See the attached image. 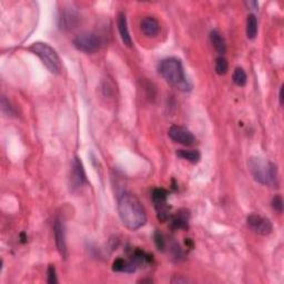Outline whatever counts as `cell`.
<instances>
[{"label":"cell","instance_id":"cell-17","mask_svg":"<svg viewBox=\"0 0 284 284\" xmlns=\"http://www.w3.org/2000/svg\"><path fill=\"white\" fill-rule=\"evenodd\" d=\"M257 35V18L255 15L250 14L246 19V36L248 38L253 40L256 38Z\"/></svg>","mask_w":284,"mask_h":284},{"label":"cell","instance_id":"cell-12","mask_svg":"<svg viewBox=\"0 0 284 284\" xmlns=\"http://www.w3.org/2000/svg\"><path fill=\"white\" fill-rule=\"evenodd\" d=\"M141 31L145 36L154 38L160 33V24L154 17H145L141 20Z\"/></svg>","mask_w":284,"mask_h":284},{"label":"cell","instance_id":"cell-6","mask_svg":"<svg viewBox=\"0 0 284 284\" xmlns=\"http://www.w3.org/2000/svg\"><path fill=\"white\" fill-rule=\"evenodd\" d=\"M152 201L157 210V217L160 221H166L170 218V207L167 204L168 191L166 189L157 188L154 189L151 194Z\"/></svg>","mask_w":284,"mask_h":284},{"label":"cell","instance_id":"cell-21","mask_svg":"<svg viewBox=\"0 0 284 284\" xmlns=\"http://www.w3.org/2000/svg\"><path fill=\"white\" fill-rule=\"evenodd\" d=\"M154 239H155V243H156V245H157L158 250L164 251L165 248H166V240H165L164 234L160 233L159 231H157V232H155Z\"/></svg>","mask_w":284,"mask_h":284},{"label":"cell","instance_id":"cell-14","mask_svg":"<svg viewBox=\"0 0 284 284\" xmlns=\"http://www.w3.org/2000/svg\"><path fill=\"white\" fill-rule=\"evenodd\" d=\"M189 219H190V213L188 210L181 209L171 218V228L177 230H186L189 225Z\"/></svg>","mask_w":284,"mask_h":284},{"label":"cell","instance_id":"cell-18","mask_svg":"<svg viewBox=\"0 0 284 284\" xmlns=\"http://www.w3.org/2000/svg\"><path fill=\"white\" fill-rule=\"evenodd\" d=\"M177 156L179 158H181V159H185L188 160L189 162H191V164H197L199 162L200 158H201V155H200V152L198 150H177Z\"/></svg>","mask_w":284,"mask_h":284},{"label":"cell","instance_id":"cell-1","mask_svg":"<svg viewBox=\"0 0 284 284\" xmlns=\"http://www.w3.org/2000/svg\"><path fill=\"white\" fill-rule=\"evenodd\" d=\"M118 212L122 223L128 229L135 231L147 222L146 210L134 194L123 192L118 199Z\"/></svg>","mask_w":284,"mask_h":284},{"label":"cell","instance_id":"cell-23","mask_svg":"<svg viewBox=\"0 0 284 284\" xmlns=\"http://www.w3.org/2000/svg\"><path fill=\"white\" fill-rule=\"evenodd\" d=\"M2 110H3V112L6 113L7 115H13V114H15L13 107H10L9 102L7 101L6 98H5V97L2 98Z\"/></svg>","mask_w":284,"mask_h":284},{"label":"cell","instance_id":"cell-20","mask_svg":"<svg viewBox=\"0 0 284 284\" xmlns=\"http://www.w3.org/2000/svg\"><path fill=\"white\" fill-rule=\"evenodd\" d=\"M228 70H229L228 60L225 59L223 56L218 57L217 60H215V71H217L218 75L223 76L228 72Z\"/></svg>","mask_w":284,"mask_h":284},{"label":"cell","instance_id":"cell-4","mask_svg":"<svg viewBox=\"0 0 284 284\" xmlns=\"http://www.w3.org/2000/svg\"><path fill=\"white\" fill-rule=\"evenodd\" d=\"M28 50L38 57L51 73L59 75L62 68L61 61L57 51L52 47L46 43H35L29 47Z\"/></svg>","mask_w":284,"mask_h":284},{"label":"cell","instance_id":"cell-19","mask_svg":"<svg viewBox=\"0 0 284 284\" xmlns=\"http://www.w3.org/2000/svg\"><path fill=\"white\" fill-rule=\"evenodd\" d=\"M232 80L235 86L244 87L246 85V81H248V76H246L245 71L242 69V68L238 67V68H235V70L233 72Z\"/></svg>","mask_w":284,"mask_h":284},{"label":"cell","instance_id":"cell-26","mask_svg":"<svg viewBox=\"0 0 284 284\" xmlns=\"http://www.w3.org/2000/svg\"><path fill=\"white\" fill-rule=\"evenodd\" d=\"M283 89H284V86H281L280 94H278V99H280V104H281V106H283Z\"/></svg>","mask_w":284,"mask_h":284},{"label":"cell","instance_id":"cell-11","mask_svg":"<svg viewBox=\"0 0 284 284\" xmlns=\"http://www.w3.org/2000/svg\"><path fill=\"white\" fill-rule=\"evenodd\" d=\"M54 233H55V241L57 249L59 251L60 255L67 259L68 256V250H67V243H66V234H65V227L64 223L60 219H56L54 224Z\"/></svg>","mask_w":284,"mask_h":284},{"label":"cell","instance_id":"cell-22","mask_svg":"<svg viewBox=\"0 0 284 284\" xmlns=\"http://www.w3.org/2000/svg\"><path fill=\"white\" fill-rule=\"evenodd\" d=\"M272 207L273 209L277 211L278 213H282L283 212V199L280 196V194H277L272 200Z\"/></svg>","mask_w":284,"mask_h":284},{"label":"cell","instance_id":"cell-16","mask_svg":"<svg viewBox=\"0 0 284 284\" xmlns=\"http://www.w3.org/2000/svg\"><path fill=\"white\" fill-rule=\"evenodd\" d=\"M210 40H211V44L220 55H224L227 52V44H225L223 36L218 30H212L210 33Z\"/></svg>","mask_w":284,"mask_h":284},{"label":"cell","instance_id":"cell-5","mask_svg":"<svg viewBox=\"0 0 284 284\" xmlns=\"http://www.w3.org/2000/svg\"><path fill=\"white\" fill-rule=\"evenodd\" d=\"M73 45L78 50L86 52V54H93L101 48L102 40L97 34L83 33L76 37L73 40Z\"/></svg>","mask_w":284,"mask_h":284},{"label":"cell","instance_id":"cell-3","mask_svg":"<svg viewBox=\"0 0 284 284\" xmlns=\"http://www.w3.org/2000/svg\"><path fill=\"white\" fill-rule=\"evenodd\" d=\"M249 170L254 180L261 185L277 187L278 171L276 165L260 157H251L248 161Z\"/></svg>","mask_w":284,"mask_h":284},{"label":"cell","instance_id":"cell-15","mask_svg":"<svg viewBox=\"0 0 284 284\" xmlns=\"http://www.w3.org/2000/svg\"><path fill=\"white\" fill-rule=\"evenodd\" d=\"M140 265L136 263L133 259L130 260H124V259H119L113 262L112 270L114 272H124V273H133L136 271Z\"/></svg>","mask_w":284,"mask_h":284},{"label":"cell","instance_id":"cell-24","mask_svg":"<svg viewBox=\"0 0 284 284\" xmlns=\"http://www.w3.org/2000/svg\"><path fill=\"white\" fill-rule=\"evenodd\" d=\"M58 282L57 275H56V269L54 265H50L48 269V283L56 284Z\"/></svg>","mask_w":284,"mask_h":284},{"label":"cell","instance_id":"cell-2","mask_svg":"<svg viewBox=\"0 0 284 284\" xmlns=\"http://www.w3.org/2000/svg\"><path fill=\"white\" fill-rule=\"evenodd\" d=\"M158 71H159L161 77L177 90L182 92L191 90V83L186 77L181 60L178 58L170 57L161 60L159 66H158Z\"/></svg>","mask_w":284,"mask_h":284},{"label":"cell","instance_id":"cell-8","mask_svg":"<svg viewBox=\"0 0 284 284\" xmlns=\"http://www.w3.org/2000/svg\"><path fill=\"white\" fill-rule=\"evenodd\" d=\"M246 223H248L251 230H253L255 233L260 235H269L273 231V225L271 221L267 218L262 217V215L256 213L250 214L248 219H246Z\"/></svg>","mask_w":284,"mask_h":284},{"label":"cell","instance_id":"cell-10","mask_svg":"<svg viewBox=\"0 0 284 284\" xmlns=\"http://www.w3.org/2000/svg\"><path fill=\"white\" fill-rule=\"evenodd\" d=\"M80 17H79L78 13L72 8H66L61 10L59 16V28L62 30H71L76 28Z\"/></svg>","mask_w":284,"mask_h":284},{"label":"cell","instance_id":"cell-7","mask_svg":"<svg viewBox=\"0 0 284 284\" xmlns=\"http://www.w3.org/2000/svg\"><path fill=\"white\" fill-rule=\"evenodd\" d=\"M87 183V176L81 159L78 157L73 158L70 170V188L73 191L79 190Z\"/></svg>","mask_w":284,"mask_h":284},{"label":"cell","instance_id":"cell-9","mask_svg":"<svg viewBox=\"0 0 284 284\" xmlns=\"http://www.w3.org/2000/svg\"><path fill=\"white\" fill-rule=\"evenodd\" d=\"M168 135L172 141L183 146H192L196 142V136L192 134L191 131L181 125H172L168 131Z\"/></svg>","mask_w":284,"mask_h":284},{"label":"cell","instance_id":"cell-25","mask_svg":"<svg viewBox=\"0 0 284 284\" xmlns=\"http://www.w3.org/2000/svg\"><path fill=\"white\" fill-rule=\"evenodd\" d=\"M171 282H172V283H187V282H188V280H187V278L177 277V278H172Z\"/></svg>","mask_w":284,"mask_h":284},{"label":"cell","instance_id":"cell-13","mask_svg":"<svg viewBox=\"0 0 284 284\" xmlns=\"http://www.w3.org/2000/svg\"><path fill=\"white\" fill-rule=\"evenodd\" d=\"M118 28L119 33L121 36V39H122L123 44L131 48L132 47V38H131L129 28H128V22H127V16L124 13H120L118 16Z\"/></svg>","mask_w":284,"mask_h":284}]
</instances>
